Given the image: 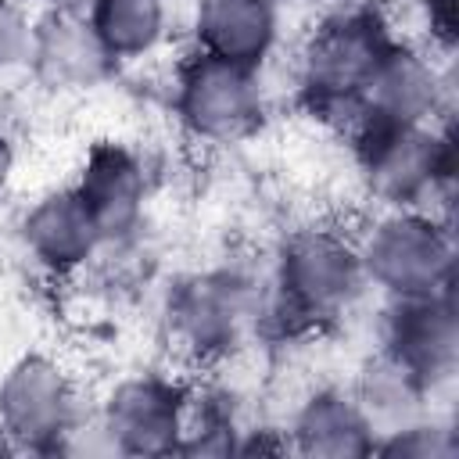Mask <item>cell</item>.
<instances>
[{
	"instance_id": "obj_1",
	"label": "cell",
	"mask_w": 459,
	"mask_h": 459,
	"mask_svg": "<svg viewBox=\"0 0 459 459\" xmlns=\"http://www.w3.org/2000/svg\"><path fill=\"white\" fill-rule=\"evenodd\" d=\"M398 39L380 0H333L294 54V97L305 115L348 129L359 93Z\"/></svg>"
},
{
	"instance_id": "obj_2",
	"label": "cell",
	"mask_w": 459,
	"mask_h": 459,
	"mask_svg": "<svg viewBox=\"0 0 459 459\" xmlns=\"http://www.w3.org/2000/svg\"><path fill=\"white\" fill-rule=\"evenodd\" d=\"M369 294L355 233L326 222L290 230L265 276V323L319 333L344 323Z\"/></svg>"
},
{
	"instance_id": "obj_3",
	"label": "cell",
	"mask_w": 459,
	"mask_h": 459,
	"mask_svg": "<svg viewBox=\"0 0 459 459\" xmlns=\"http://www.w3.org/2000/svg\"><path fill=\"white\" fill-rule=\"evenodd\" d=\"M265 326V276L244 262H219L183 273L161 301L169 348L194 369L233 359Z\"/></svg>"
},
{
	"instance_id": "obj_4",
	"label": "cell",
	"mask_w": 459,
	"mask_h": 459,
	"mask_svg": "<svg viewBox=\"0 0 459 459\" xmlns=\"http://www.w3.org/2000/svg\"><path fill=\"white\" fill-rule=\"evenodd\" d=\"M348 143L377 208H434L452 219L459 169L452 115L423 126H355Z\"/></svg>"
},
{
	"instance_id": "obj_5",
	"label": "cell",
	"mask_w": 459,
	"mask_h": 459,
	"mask_svg": "<svg viewBox=\"0 0 459 459\" xmlns=\"http://www.w3.org/2000/svg\"><path fill=\"white\" fill-rule=\"evenodd\" d=\"M355 244L366 283L384 301L455 290V230L434 208H377Z\"/></svg>"
},
{
	"instance_id": "obj_6",
	"label": "cell",
	"mask_w": 459,
	"mask_h": 459,
	"mask_svg": "<svg viewBox=\"0 0 459 459\" xmlns=\"http://www.w3.org/2000/svg\"><path fill=\"white\" fill-rule=\"evenodd\" d=\"M90 412L79 377L50 351H22L0 373V441L7 452H75Z\"/></svg>"
},
{
	"instance_id": "obj_7",
	"label": "cell",
	"mask_w": 459,
	"mask_h": 459,
	"mask_svg": "<svg viewBox=\"0 0 459 459\" xmlns=\"http://www.w3.org/2000/svg\"><path fill=\"white\" fill-rule=\"evenodd\" d=\"M190 387V380L165 369H133L115 377L90 412L100 452L133 459L176 455Z\"/></svg>"
},
{
	"instance_id": "obj_8",
	"label": "cell",
	"mask_w": 459,
	"mask_h": 459,
	"mask_svg": "<svg viewBox=\"0 0 459 459\" xmlns=\"http://www.w3.org/2000/svg\"><path fill=\"white\" fill-rule=\"evenodd\" d=\"M169 100L179 129L197 143H240L265 118L262 72L208 57L194 47L172 68Z\"/></svg>"
},
{
	"instance_id": "obj_9",
	"label": "cell",
	"mask_w": 459,
	"mask_h": 459,
	"mask_svg": "<svg viewBox=\"0 0 459 459\" xmlns=\"http://www.w3.org/2000/svg\"><path fill=\"white\" fill-rule=\"evenodd\" d=\"M452 57H441L423 39H398L377 72L369 75L366 90L359 93L355 126H423L452 115Z\"/></svg>"
},
{
	"instance_id": "obj_10",
	"label": "cell",
	"mask_w": 459,
	"mask_h": 459,
	"mask_svg": "<svg viewBox=\"0 0 459 459\" xmlns=\"http://www.w3.org/2000/svg\"><path fill=\"white\" fill-rule=\"evenodd\" d=\"M377 351L398 362L437 398L459 369L455 290L384 301L377 319Z\"/></svg>"
},
{
	"instance_id": "obj_11",
	"label": "cell",
	"mask_w": 459,
	"mask_h": 459,
	"mask_svg": "<svg viewBox=\"0 0 459 459\" xmlns=\"http://www.w3.org/2000/svg\"><path fill=\"white\" fill-rule=\"evenodd\" d=\"M22 72L39 93L79 97L111 82L118 65L97 39L86 11L68 4H47L32 22V43Z\"/></svg>"
},
{
	"instance_id": "obj_12",
	"label": "cell",
	"mask_w": 459,
	"mask_h": 459,
	"mask_svg": "<svg viewBox=\"0 0 459 459\" xmlns=\"http://www.w3.org/2000/svg\"><path fill=\"white\" fill-rule=\"evenodd\" d=\"M86 208L93 212L104 247L143 237L151 204V169L143 154L122 140H93L72 179Z\"/></svg>"
},
{
	"instance_id": "obj_13",
	"label": "cell",
	"mask_w": 459,
	"mask_h": 459,
	"mask_svg": "<svg viewBox=\"0 0 459 459\" xmlns=\"http://www.w3.org/2000/svg\"><path fill=\"white\" fill-rule=\"evenodd\" d=\"M14 230L25 258L50 280L86 273L104 251V233L72 183L36 194L22 208Z\"/></svg>"
},
{
	"instance_id": "obj_14",
	"label": "cell",
	"mask_w": 459,
	"mask_h": 459,
	"mask_svg": "<svg viewBox=\"0 0 459 459\" xmlns=\"http://www.w3.org/2000/svg\"><path fill=\"white\" fill-rule=\"evenodd\" d=\"M287 448L312 459H366L377 448V427L351 384L308 387L283 423Z\"/></svg>"
},
{
	"instance_id": "obj_15",
	"label": "cell",
	"mask_w": 459,
	"mask_h": 459,
	"mask_svg": "<svg viewBox=\"0 0 459 459\" xmlns=\"http://www.w3.org/2000/svg\"><path fill=\"white\" fill-rule=\"evenodd\" d=\"M190 47L244 68H265L283 36L280 0H194Z\"/></svg>"
},
{
	"instance_id": "obj_16",
	"label": "cell",
	"mask_w": 459,
	"mask_h": 459,
	"mask_svg": "<svg viewBox=\"0 0 459 459\" xmlns=\"http://www.w3.org/2000/svg\"><path fill=\"white\" fill-rule=\"evenodd\" d=\"M86 18L118 68L154 57L172 39L169 0H90Z\"/></svg>"
},
{
	"instance_id": "obj_17",
	"label": "cell",
	"mask_w": 459,
	"mask_h": 459,
	"mask_svg": "<svg viewBox=\"0 0 459 459\" xmlns=\"http://www.w3.org/2000/svg\"><path fill=\"white\" fill-rule=\"evenodd\" d=\"M351 391L359 394L362 409L369 412L377 434H384V430H391V427H398V423L434 409V394L416 377H409L398 362H391L380 351H373L362 362Z\"/></svg>"
},
{
	"instance_id": "obj_18",
	"label": "cell",
	"mask_w": 459,
	"mask_h": 459,
	"mask_svg": "<svg viewBox=\"0 0 459 459\" xmlns=\"http://www.w3.org/2000/svg\"><path fill=\"white\" fill-rule=\"evenodd\" d=\"M247 420L240 416L237 394L222 387H190V405L176 455H237Z\"/></svg>"
},
{
	"instance_id": "obj_19",
	"label": "cell",
	"mask_w": 459,
	"mask_h": 459,
	"mask_svg": "<svg viewBox=\"0 0 459 459\" xmlns=\"http://www.w3.org/2000/svg\"><path fill=\"white\" fill-rule=\"evenodd\" d=\"M373 455L391 459H452L459 455V430L452 416H441L434 409L377 434Z\"/></svg>"
},
{
	"instance_id": "obj_20",
	"label": "cell",
	"mask_w": 459,
	"mask_h": 459,
	"mask_svg": "<svg viewBox=\"0 0 459 459\" xmlns=\"http://www.w3.org/2000/svg\"><path fill=\"white\" fill-rule=\"evenodd\" d=\"M32 22L29 7L22 0H0V72H22L32 43Z\"/></svg>"
},
{
	"instance_id": "obj_21",
	"label": "cell",
	"mask_w": 459,
	"mask_h": 459,
	"mask_svg": "<svg viewBox=\"0 0 459 459\" xmlns=\"http://www.w3.org/2000/svg\"><path fill=\"white\" fill-rule=\"evenodd\" d=\"M412 7L427 32L423 43L441 57H452L455 36H459V0H412Z\"/></svg>"
},
{
	"instance_id": "obj_22",
	"label": "cell",
	"mask_w": 459,
	"mask_h": 459,
	"mask_svg": "<svg viewBox=\"0 0 459 459\" xmlns=\"http://www.w3.org/2000/svg\"><path fill=\"white\" fill-rule=\"evenodd\" d=\"M18 172V140L7 126H0V197H7Z\"/></svg>"
},
{
	"instance_id": "obj_23",
	"label": "cell",
	"mask_w": 459,
	"mask_h": 459,
	"mask_svg": "<svg viewBox=\"0 0 459 459\" xmlns=\"http://www.w3.org/2000/svg\"><path fill=\"white\" fill-rule=\"evenodd\" d=\"M47 4H68V7H79V0H47ZM82 11V7H79Z\"/></svg>"
}]
</instances>
